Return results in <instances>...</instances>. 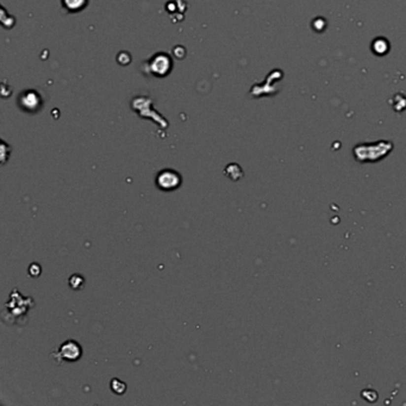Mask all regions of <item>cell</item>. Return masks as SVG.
Segmentation results:
<instances>
[{
	"instance_id": "cell-1",
	"label": "cell",
	"mask_w": 406,
	"mask_h": 406,
	"mask_svg": "<svg viewBox=\"0 0 406 406\" xmlns=\"http://www.w3.org/2000/svg\"><path fill=\"white\" fill-rule=\"evenodd\" d=\"M155 185L160 191L164 192H171L181 187L182 185V176L179 171L171 169V168H166L159 171L156 175Z\"/></svg>"
},
{
	"instance_id": "cell-2",
	"label": "cell",
	"mask_w": 406,
	"mask_h": 406,
	"mask_svg": "<svg viewBox=\"0 0 406 406\" xmlns=\"http://www.w3.org/2000/svg\"><path fill=\"white\" fill-rule=\"evenodd\" d=\"M148 69L156 78H165L173 69L171 57L166 53H157L148 62Z\"/></svg>"
},
{
	"instance_id": "cell-3",
	"label": "cell",
	"mask_w": 406,
	"mask_h": 406,
	"mask_svg": "<svg viewBox=\"0 0 406 406\" xmlns=\"http://www.w3.org/2000/svg\"><path fill=\"white\" fill-rule=\"evenodd\" d=\"M54 355H56L59 362H75L82 356V348L74 339H67V341L60 345L59 349L56 350V353Z\"/></svg>"
},
{
	"instance_id": "cell-4",
	"label": "cell",
	"mask_w": 406,
	"mask_h": 406,
	"mask_svg": "<svg viewBox=\"0 0 406 406\" xmlns=\"http://www.w3.org/2000/svg\"><path fill=\"white\" fill-rule=\"evenodd\" d=\"M42 104L43 102L41 96H39L38 92H36V91L34 90L23 92L18 99L19 107H21L23 111L29 113L37 112V111L42 107Z\"/></svg>"
},
{
	"instance_id": "cell-5",
	"label": "cell",
	"mask_w": 406,
	"mask_h": 406,
	"mask_svg": "<svg viewBox=\"0 0 406 406\" xmlns=\"http://www.w3.org/2000/svg\"><path fill=\"white\" fill-rule=\"evenodd\" d=\"M61 2L65 10L70 13L80 12L88 5V0H61Z\"/></svg>"
},
{
	"instance_id": "cell-6",
	"label": "cell",
	"mask_w": 406,
	"mask_h": 406,
	"mask_svg": "<svg viewBox=\"0 0 406 406\" xmlns=\"http://www.w3.org/2000/svg\"><path fill=\"white\" fill-rule=\"evenodd\" d=\"M224 174L229 179L237 181V180H239L243 176V170L241 166H238L237 164H230L225 167Z\"/></svg>"
},
{
	"instance_id": "cell-7",
	"label": "cell",
	"mask_w": 406,
	"mask_h": 406,
	"mask_svg": "<svg viewBox=\"0 0 406 406\" xmlns=\"http://www.w3.org/2000/svg\"><path fill=\"white\" fill-rule=\"evenodd\" d=\"M110 386H111V391H112L113 393L118 394V396H122V394H124L125 391H127V384L117 378L111 380Z\"/></svg>"
},
{
	"instance_id": "cell-8",
	"label": "cell",
	"mask_w": 406,
	"mask_h": 406,
	"mask_svg": "<svg viewBox=\"0 0 406 406\" xmlns=\"http://www.w3.org/2000/svg\"><path fill=\"white\" fill-rule=\"evenodd\" d=\"M68 282H69V286L73 288V290L79 291L84 287L85 279H84V276L80 275V274H73V275L68 279Z\"/></svg>"
},
{
	"instance_id": "cell-9",
	"label": "cell",
	"mask_w": 406,
	"mask_h": 406,
	"mask_svg": "<svg viewBox=\"0 0 406 406\" xmlns=\"http://www.w3.org/2000/svg\"><path fill=\"white\" fill-rule=\"evenodd\" d=\"M41 266L38 264H36V262H34L33 265L29 267V275L34 276V278H36V276H39V274H41Z\"/></svg>"
}]
</instances>
